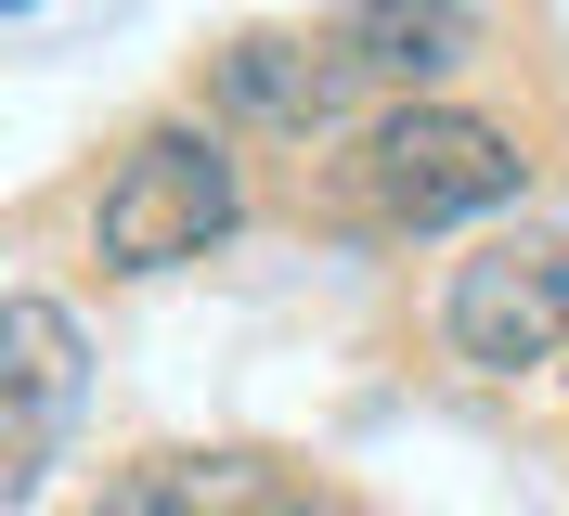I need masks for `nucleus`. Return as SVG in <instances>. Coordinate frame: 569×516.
<instances>
[{
	"mask_svg": "<svg viewBox=\"0 0 569 516\" xmlns=\"http://www.w3.org/2000/svg\"><path fill=\"white\" fill-rule=\"evenodd\" d=\"M362 194L389 233H453V220H492L531 194V142L479 103H401L362 130Z\"/></svg>",
	"mask_w": 569,
	"mask_h": 516,
	"instance_id": "2",
	"label": "nucleus"
},
{
	"mask_svg": "<svg viewBox=\"0 0 569 516\" xmlns=\"http://www.w3.org/2000/svg\"><path fill=\"white\" fill-rule=\"evenodd\" d=\"M440 348L466 375H543L569 362V233H492L440 284Z\"/></svg>",
	"mask_w": 569,
	"mask_h": 516,
	"instance_id": "3",
	"label": "nucleus"
},
{
	"mask_svg": "<svg viewBox=\"0 0 569 516\" xmlns=\"http://www.w3.org/2000/svg\"><path fill=\"white\" fill-rule=\"evenodd\" d=\"M208 117L220 130H259V142H323L337 117L362 103V65L337 52V27H233L208 52Z\"/></svg>",
	"mask_w": 569,
	"mask_h": 516,
	"instance_id": "4",
	"label": "nucleus"
},
{
	"mask_svg": "<svg viewBox=\"0 0 569 516\" xmlns=\"http://www.w3.org/2000/svg\"><path fill=\"white\" fill-rule=\"evenodd\" d=\"M272 504H284L272 452H130L91 490V516H272Z\"/></svg>",
	"mask_w": 569,
	"mask_h": 516,
	"instance_id": "7",
	"label": "nucleus"
},
{
	"mask_svg": "<svg viewBox=\"0 0 569 516\" xmlns=\"http://www.w3.org/2000/svg\"><path fill=\"white\" fill-rule=\"evenodd\" d=\"M0 401H13V504H27L39 465H52V426H66V401H78V323L52 297L0 310Z\"/></svg>",
	"mask_w": 569,
	"mask_h": 516,
	"instance_id": "6",
	"label": "nucleus"
},
{
	"mask_svg": "<svg viewBox=\"0 0 569 516\" xmlns=\"http://www.w3.org/2000/svg\"><path fill=\"white\" fill-rule=\"evenodd\" d=\"M337 52L362 65V91H440L453 65L492 52V27H479V0H350Z\"/></svg>",
	"mask_w": 569,
	"mask_h": 516,
	"instance_id": "5",
	"label": "nucleus"
},
{
	"mask_svg": "<svg viewBox=\"0 0 569 516\" xmlns=\"http://www.w3.org/2000/svg\"><path fill=\"white\" fill-rule=\"evenodd\" d=\"M233 220H247L233 130H220V117H156V130H130V142H117L104 194H91V259L142 284V272H181V259H208Z\"/></svg>",
	"mask_w": 569,
	"mask_h": 516,
	"instance_id": "1",
	"label": "nucleus"
}]
</instances>
